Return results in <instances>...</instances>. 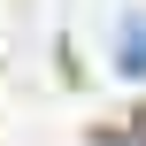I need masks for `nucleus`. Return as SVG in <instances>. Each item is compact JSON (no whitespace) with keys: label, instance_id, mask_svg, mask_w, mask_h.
<instances>
[{"label":"nucleus","instance_id":"f257e3e1","mask_svg":"<svg viewBox=\"0 0 146 146\" xmlns=\"http://www.w3.org/2000/svg\"><path fill=\"white\" fill-rule=\"evenodd\" d=\"M115 69H123V77H146V15H123V31H115Z\"/></svg>","mask_w":146,"mask_h":146}]
</instances>
